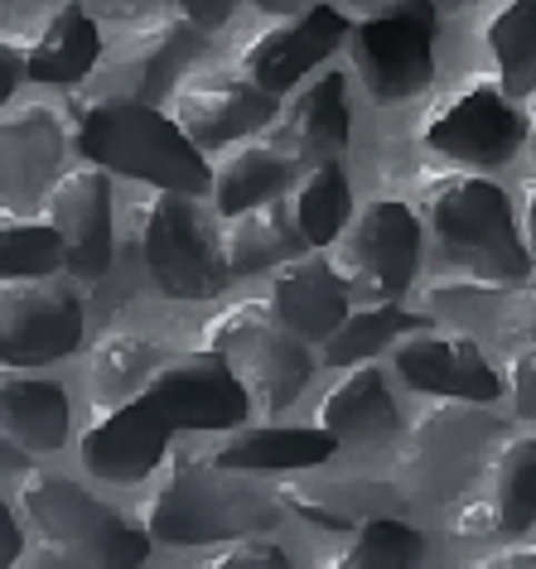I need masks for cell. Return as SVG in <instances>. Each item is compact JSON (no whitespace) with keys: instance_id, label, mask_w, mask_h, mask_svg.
<instances>
[{"instance_id":"7402d4cb","label":"cell","mask_w":536,"mask_h":569,"mask_svg":"<svg viewBox=\"0 0 536 569\" xmlns=\"http://www.w3.org/2000/svg\"><path fill=\"white\" fill-rule=\"evenodd\" d=\"M319 425L338 449H377L397 435V396L377 362H353L319 401Z\"/></svg>"},{"instance_id":"83f0119b","label":"cell","mask_w":536,"mask_h":569,"mask_svg":"<svg viewBox=\"0 0 536 569\" xmlns=\"http://www.w3.org/2000/svg\"><path fill=\"white\" fill-rule=\"evenodd\" d=\"M420 329H435L430 315H411L401 309V300H377V305H358L348 309V319L324 338V362L329 367H353V362H368L377 358L383 348H397L406 333H420Z\"/></svg>"},{"instance_id":"d590c367","label":"cell","mask_w":536,"mask_h":569,"mask_svg":"<svg viewBox=\"0 0 536 569\" xmlns=\"http://www.w3.org/2000/svg\"><path fill=\"white\" fill-rule=\"evenodd\" d=\"M68 6H78V0H0V39L24 53Z\"/></svg>"},{"instance_id":"ac0fdd59","label":"cell","mask_w":536,"mask_h":569,"mask_svg":"<svg viewBox=\"0 0 536 569\" xmlns=\"http://www.w3.org/2000/svg\"><path fill=\"white\" fill-rule=\"evenodd\" d=\"M44 222L59 227L68 266L78 280H102L111 270V179L102 164H78L59 174L44 198Z\"/></svg>"},{"instance_id":"8992f818","label":"cell","mask_w":536,"mask_h":569,"mask_svg":"<svg viewBox=\"0 0 536 569\" xmlns=\"http://www.w3.org/2000/svg\"><path fill=\"white\" fill-rule=\"evenodd\" d=\"M140 261L169 300H214L232 280L222 241L208 237L193 193L175 189H155L140 208Z\"/></svg>"},{"instance_id":"cb8c5ba5","label":"cell","mask_w":536,"mask_h":569,"mask_svg":"<svg viewBox=\"0 0 536 569\" xmlns=\"http://www.w3.org/2000/svg\"><path fill=\"white\" fill-rule=\"evenodd\" d=\"M218 241H222V256H228L232 276H266V270L286 266L290 256L309 251L300 222H295V212H290V198H280V193L247 212L222 218Z\"/></svg>"},{"instance_id":"8d00e7d4","label":"cell","mask_w":536,"mask_h":569,"mask_svg":"<svg viewBox=\"0 0 536 569\" xmlns=\"http://www.w3.org/2000/svg\"><path fill=\"white\" fill-rule=\"evenodd\" d=\"M208 565H218V569H228V565H271V569H286V565H290V555L280 550L276 540H266V536H257V531H247V536L222 540V550H218Z\"/></svg>"},{"instance_id":"5bb4252c","label":"cell","mask_w":536,"mask_h":569,"mask_svg":"<svg viewBox=\"0 0 536 569\" xmlns=\"http://www.w3.org/2000/svg\"><path fill=\"white\" fill-rule=\"evenodd\" d=\"M276 92H266L247 73H222V68L185 73L179 88L169 92V117L185 126V136L199 150H218L266 131L276 121Z\"/></svg>"},{"instance_id":"7a4b0ae2","label":"cell","mask_w":536,"mask_h":569,"mask_svg":"<svg viewBox=\"0 0 536 569\" xmlns=\"http://www.w3.org/2000/svg\"><path fill=\"white\" fill-rule=\"evenodd\" d=\"M420 212L440 256L478 284H522L536 270L513 198L493 179H478V169L420 174Z\"/></svg>"},{"instance_id":"681fc988","label":"cell","mask_w":536,"mask_h":569,"mask_svg":"<svg viewBox=\"0 0 536 569\" xmlns=\"http://www.w3.org/2000/svg\"><path fill=\"white\" fill-rule=\"evenodd\" d=\"M430 6H469V0H430Z\"/></svg>"},{"instance_id":"4316f807","label":"cell","mask_w":536,"mask_h":569,"mask_svg":"<svg viewBox=\"0 0 536 569\" xmlns=\"http://www.w3.org/2000/svg\"><path fill=\"white\" fill-rule=\"evenodd\" d=\"M280 507L324 531H353L373 511H397L401 492L391 482H286Z\"/></svg>"},{"instance_id":"5b68a950","label":"cell","mask_w":536,"mask_h":569,"mask_svg":"<svg viewBox=\"0 0 536 569\" xmlns=\"http://www.w3.org/2000/svg\"><path fill=\"white\" fill-rule=\"evenodd\" d=\"M204 348L222 352L251 391V401L266 410H286L315 372L309 343L295 329H286L266 300H242L214 315L204 329Z\"/></svg>"},{"instance_id":"7c38bea8","label":"cell","mask_w":536,"mask_h":569,"mask_svg":"<svg viewBox=\"0 0 536 569\" xmlns=\"http://www.w3.org/2000/svg\"><path fill=\"white\" fill-rule=\"evenodd\" d=\"M68 126L53 107H0V222L44 208L63 174Z\"/></svg>"},{"instance_id":"52a82bcc","label":"cell","mask_w":536,"mask_h":569,"mask_svg":"<svg viewBox=\"0 0 536 569\" xmlns=\"http://www.w3.org/2000/svg\"><path fill=\"white\" fill-rule=\"evenodd\" d=\"M324 251L358 305L401 300L420 266V218L401 198H377Z\"/></svg>"},{"instance_id":"b9f144b4","label":"cell","mask_w":536,"mask_h":569,"mask_svg":"<svg viewBox=\"0 0 536 569\" xmlns=\"http://www.w3.org/2000/svg\"><path fill=\"white\" fill-rule=\"evenodd\" d=\"M513 329H517V338L536 343V280L532 276L513 290Z\"/></svg>"},{"instance_id":"ffe728a7","label":"cell","mask_w":536,"mask_h":569,"mask_svg":"<svg viewBox=\"0 0 536 569\" xmlns=\"http://www.w3.org/2000/svg\"><path fill=\"white\" fill-rule=\"evenodd\" d=\"M348 78L338 73H319L309 88L295 92V102L276 111V121L266 126V140L286 154L295 169L324 164V160H344L348 150Z\"/></svg>"},{"instance_id":"ab89813d","label":"cell","mask_w":536,"mask_h":569,"mask_svg":"<svg viewBox=\"0 0 536 569\" xmlns=\"http://www.w3.org/2000/svg\"><path fill=\"white\" fill-rule=\"evenodd\" d=\"M92 20H107V24H136V20H150L160 10V0H88Z\"/></svg>"},{"instance_id":"836d02e7","label":"cell","mask_w":536,"mask_h":569,"mask_svg":"<svg viewBox=\"0 0 536 569\" xmlns=\"http://www.w3.org/2000/svg\"><path fill=\"white\" fill-rule=\"evenodd\" d=\"M493 507L503 517V536H522L536 521V435L507 439L493 463Z\"/></svg>"},{"instance_id":"e0dca14e","label":"cell","mask_w":536,"mask_h":569,"mask_svg":"<svg viewBox=\"0 0 536 569\" xmlns=\"http://www.w3.org/2000/svg\"><path fill=\"white\" fill-rule=\"evenodd\" d=\"M344 39H348V16L338 6L315 0L300 16H286V24H271V30H261L251 39L242 49V73L280 97V92L300 88L309 68H319Z\"/></svg>"},{"instance_id":"8fae6325","label":"cell","mask_w":536,"mask_h":569,"mask_svg":"<svg viewBox=\"0 0 536 569\" xmlns=\"http://www.w3.org/2000/svg\"><path fill=\"white\" fill-rule=\"evenodd\" d=\"M348 59L373 102L397 107L430 88L435 78V20L387 16V20H353L348 24Z\"/></svg>"},{"instance_id":"ba28073f","label":"cell","mask_w":536,"mask_h":569,"mask_svg":"<svg viewBox=\"0 0 536 569\" xmlns=\"http://www.w3.org/2000/svg\"><path fill=\"white\" fill-rule=\"evenodd\" d=\"M517 97H507V88L498 78H474L464 88L445 92L440 102L430 107V117L420 121V140L455 160L459 169H478V174H493L503 169L527 140V117L513 107Z\"/></svg>"},{"instance_id":"f6af8a7d","label":"cell","mask_w":536,"mask_h":569,"mask_svg":"<svg viewBox=\"0 0 536 569\" xmlns=\"http://www.w3.org/2000/svg\"><path fill=\"white\" fill-rule=\"evenodd\" d=\"M257 10H266V16H300V10H309L315 0H251Z\"/></svg>"},{"instance_id":"ee69618b","label":"cell","mask_w":536,"mask_h":569,"mask_svg":"<svg viewBox=\"0 0 536 569\" xmlns=\"http://www.w3.org/2000/svg\"><path fill=\"white\" fill-rule=\"evenodd\" d=\"M20 550H24V536H20L16 517H10L6 497H0V565H16V560H20Z\"/></svg>"},{"instance_id":"74e56055","label":"cell","mask_w":536,"mask_h":569,"mask_svg":"<svg viewBox=\"0 0 536 569\" xmlns=\"http://www.w3.org/2000/svg\"><path fill=\"white\" fill-rule=\"evenodd\" d=\"M338 10L353 20H387V16H420V20H435V6L430 0H338Z\"/></svg>"},{"instance_id":"4fadbf2b","label":"cell","mask_w":536,"mask_h":569,"mask_svg":"<svg viewBox=\"0 0 536 569\" xmlns=\"http://www.w3.org/2000/svg\"><path fill=\"white\" fill-rule=\"evenodd\" d=\"M150 396L175 430H237L257 406L232 362L214 348L169 352L150 381Z\"/></svg>"},{"instance_id":"1f68e13d","label":"cell","mask_w":536,"mask_h":569,"mask_svg":"<svg viewBox=\"0 0 536 569\" xmlns=\"http://www.w3.org/2000/svg\"><path fill=\"white\" fill-rule=\"evenodd\" d=\"M488 53L498 63V82L507 97L536 92V0H507L498 16L488 20Z\"/></svg>"},{"instance_id":"30bf717a","label":"cell","mask_w":536,"mask_h":569,"mask_svg":"<svg viewBox=\"0 0 536 569\" xmlns=\"http://www.w3.org/2000/svg\"><path fill=\"white\" fill-rule=\"evenodd\" d=\"M204 53H208L204 24H193L189 16H155L102 49V63H97L107 68L102 92L140 97V102H169V92L179 88L189 63H199Z\"/></svg>"},{"instance_id":"9a60e30c","label":"cell","mask_w":536,"mask_h":569,"mask_svg":"<svg viewBox=\"0 0 536 569\" xmlns=\"http://www.w3.org/2000/svg\"><path fill=\"white\" fill-rule=\"evenodd\" d=\"M82 343V300L68 284L0 280V362L44 367Z\"/></svg>"},{"instance_id":"6da1fadb","label":"cell","mask_w":536,"mask_h":569,"mask_svg":"<svg viewBox=\"0 0 536 569\" xmlns=\"http://www.w3.org/2000/svg\"><path fill=\"white\" fill-rule=\"evenodd\" d=\"M68 117H73L78 150L107 174H126L150 189H175L193 198L214 193V164L185 136V126L155 102L121 92H88L78 97Z\"/></svg>"},{"instance_id":"c3c4849f","label":"cell","mask_w":536,"mask_h":569,"mask_svg":"<svg viewBox=\"0 0 536 569\" xmlns=\"http://www.w3.org/2000/svg\"><path fill=\"white\" fill-rule=\"evenodd\" d=\"M527 140H532V160H536V102L527 111Z\"/></svg>"},{"instance_id":"7bdbcfd3","label":"cell","mask_w":536,"mask_h":569,"mask_svg":"<svg viewBox=\"0 0 536 569\" xmlns=\"http://www.w3.org/2000/svg\"><path fill=\"white\" fill-rule=\"evenodd\" d=\"M20 78H24V53L0 39V107L10 102V92L20 88Z\"/></svg>"},{"instance_id":"603a6c76","label":"cell","mask_w":536,"mask_h":569,"mask_svg":"<svg viewBox=\"0 0 536 569\" xmlns=\"http://www.w3.org/2000/svg\"><path fill=\"white\" fill-rule=\"evenodd\" d=\"M0 445L20 453H53L68 445V391L24 367L0 372Z\"/></svg>"},{"instance_id":"f546056e","label":"cell","mask_w":536,"mask_h":569,"mask_svg":"<svg viewBox=\"0 0 536 569\" xmlns=\"http://www.w3.org/2000/svg\"><path fill=\"white\" fill-rule=\"evenodd\" d=\"M165 358H169V352L146 343V338L107 333L102 343L92 348V362H88L92 401L107 410V406H121V401H136V396H146L155 372L165 367Z\"/></svg>"},{"instance_id":"4dcf8cb0","label":"cell","mask_w":536,"mask_h":569,"mask_svg":"<svg viewBox=\"0 0 536 569\" xmlns=\"http://www.w3.org/2000/svg\"><path fill=\"white\" fill-rule=\"evenodd\" d=\"M290 212H295V222H300L309 247H334L338 232H344L353 218V193H348L344 164L338 160L309 164L305 179L295 183V193H290Z\"/></svg>"},{"instance_id":"277c9868","label":"cell","mask_w":536,"mask_h":569,"mask_svg":"<svg viewBox=\"0 0 536 569\" xmlns=\"http://www.w3.org/2000/svg\"><path fill=\"white\" fill-rule=\"evenodd\" d=\"M20 511L34 526V540L49 560L63 565H140L150 555V531H140L97 492L78 488L63 473L20 478Z\"/></svg>"},{"instance_id":"44dd1931","label":"cell","mask_w":536,"mask_h":569,"mask_svg":"<svg viewBox=\"0 0 536 569\" xmlns=\"http://www.w3.org/2000/svg\"><path fill=\"white\" fill-rule=\"evenodd\" d=\"M266 305L276 309V319L295 329L305 343H324L338 323L348 319L353 295L344 276L334 270L329 251L309 247L300 256H290L286 266L271 270V290H266Z\"/></svg>"},{"instance_id":"2e32d148","label":"cell","mask_w":536,"mask_h":569,"mask_svg":"<svg viewBox=\"0 0 536 569\" xmlns=\"http://www.w3.org/2000/svg\"><path fill=\"white\" fill-rule=\"evenodd\" d=\"M169 435H175V425L165 420V410L155 406V396L146 391V396H136V401L107 406L102 416L82 430L78 459L92 478L131 488V482H146L155 468L165 463Z\"/></svg>"},{"instance_id":"484cf974","label":"cell","mask_w":536,"mask_h":569,"mask_svg":"<svg viewBox=\"0 0 536 569\" xmlns=\"http://www.w3.org/2000/svg\"><path fill=\"white\" fill-rule=\"evenodd\" d=\"M102 34L97 20L82 6H68L44 34L24 49V78L34 82H53V88H73L102 63Z\"/></svg>"},{"instance_id":"f35d334b","label":"cell","mask_w":536,"mask_h":569,"mask_svg":"<svg viewBox=\"0 0 536 569\" xmlns=\"http://www.w3.org/2000/svg\"><path fill=\"white\" fill-rule=\"evenodd\" d=\"M449 531H455V536H503V517H498V507H493V497H488V502L459 507Z\"/></svg>"},{"instance_id":"bcb514c9","label":"cell","mask_w":536,"mask_h":569,"mask_svg":"<svg viewBox=\"0 0 536 569\" xmlns=\"http://www.w3.org/2000/svg\"><path fill=\"white\" fill-rule=\"evenodd\" d=\"M488 565H507V569H517V565H536V546H517V550H498Z\"/></svg>"},{"instance_id":"d6a6232c","label":"cell","mask_w":536,"mask_h":569,"mask_svg":"<svg viewBox=\"0 0 536 569\" xmlns=\"http://www.w3.org/2000/svg\"><path fill=\"white\" fill-rule=\"evenodd\" d=\"M420 555H426V536L416 531V526H406L397 511H373V517H363L353 526V536L344 540V550L334 555L329 565H416Z\"/></svg>"},{"instance_id":"d4e9b609","label":"cell","mask_w":536,"mask_h":569,"mask_svg":"<svg viewBox=\"0 0 536 569\" xmlns=\"http://www.w3.org/2000/svg\"><path fill=\"white\" fill-rule=\"evenodd\" d=\"M338 449V439L324 430V425H315V430H295V425H266V430H237L222 439V449L214 453V459L222 468H242V473H276V468H286V473H295V468H319L329 463Z\"/></svg>"},{"instance_id":"9c48e42d","label":"cell","mask_w":536,"mask_h":569,"mask_svg":"<svg viewBox=\"0 0 536 569\" xmlns=\"http://www.w3.org/2000/svg\"><path fill=\"white\" fill-rule=\"evenodd\" d=\"M484 406L488 401L445 396V406H435L426 420H416L401 445V478L426 497H455L469 488L488 445L498 439V420Z\"/></svg>"},{"instance_id":"7dc6e473","label":"cell","mask_w":536,"mask_h":569,"mask_svg":"<svg viewBox=\"0 0 536 569\" xmlns=\"http://www.w3.org/2000/svg\"><path fill=\"white\" fill-rule=\"evenodd\" d=\"M527 247H532V261H536V179L527 183Z\"/></svg>"},{"instance_id":"d6986e66","label":"cell","mask_w":536,"mask_h":569,"mask_svg":"<svg viewBox=\"0 0 536 569\" xmlns=\"http://www.w3.org/2000/svg\"><path fill=\"white\" fill-rule=\"evenodd\" d=\"M406 387L430 391V396H459V401H498L507 391V377L493 372L484 348L464 333H435L420 329L401 338L391 352Z\"/></svg>"},{"instance_id":"3957f363","label":"cell","mask_w":536,"mask_h":569,"mask_svg":"<svg viewBox=\"0 0 536 569\" xmlns=\"http://www.w3.org/2000/svg\"><path fill=\"white\" fill-rule=\"evenodd\" d=\"M276 507L280 497L247 482L242 468H222L208 453V459H169L140 521L160 546H222L266 526Z\"/></svg>"},{"instance_id":"e575fe53","label":"cell","mask_w":536,"mask_h":569,"mask_svg":"<svg viewBox=\"0 0 536 569\" xmlns=\"http://www.w3.org/2000/svg\"><path fill=\"white\" fill-rule=\"evenodd\" d=\"M68 266V247L53 222H0V280H44Z\"/></svg>"},{"instance_id":"60d3db41","label":"cell","mask_w":536,"mask_h":569,"mask_svg":"<svg viewBox=\"0 0 536 569\" xmlns=\"http://www.w3.org/2000/svg\"><path fill=\"white\" fill-rule=\"evenodd\" d=\"M179 16H189L193 24H204V30H218V24L232 20L237 0H175Z\"/></svg>"},{"instance_id":"f1b7e54d","label":"cell","mask_w":536,"mask_h":569,"mask_svg":"<svg viewBox=\"0 0 536 569\" xmlns=\"http://www.w3.org/2000/svg\"><path fill=\"white\" fill-rule=\"evenodd\" d=\"M290 174H295V164L271 140L266 146H237L214 164V203L222 218H232V212H247L266 203V198L286 193Z\"/></svg>"}]
</instances>
